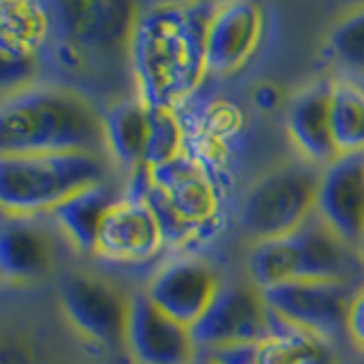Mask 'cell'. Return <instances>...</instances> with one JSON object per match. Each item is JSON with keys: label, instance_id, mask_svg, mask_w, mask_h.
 Listing matches in <instances>:
<instances>
[{"label": "cell", "instance_id": "obj_21", "mask_svg": "<svg viewBox=\"0 0 364 364\" xmlns=\"http://www.w3.org/2000/svg\"><path fill=\"white\" fill-rule=\"evenodd\" d=\"M259 364H337L328 339L289 326L259 344Z\"/></svg>", "mask_w": 364, "mask_h": 364}, {"label": "cell", "instance_id": "obj_10", "mask_svg": "<svg viewBox=\"0 0 364 364\" xmlns=\"http://www.w3.org/2000/svg\"><path fill=\"white\" fill-rule=\"evenodd\" d=\"M125 344L136 364H191L198 355L191 328L159 310L146 291L130 299Z\"/></svg>", "mask_w": 364, "mask_h": 364}, {"label": "cell", "instance_id": "obj_29", "mask_svg": "<svg viewBox=\"0 0 364 364\" xmlns=\"http://www.w3.org/2000/svg\"><path fill=\"white\" fill-rule=\"evenodd\" d=\"M191 364H219V362H216V360H212L210 355H205V353H198V355H196V360H193Z\"/></svg>", "mask_w": 364, "mask_h": 364}, {"label": "cell", "instance_id": "obj_24", "mask_svg": "<svg viewBox=\"0 0 364 364\" xmlns=\"http://www.w3.org/2000/svg\"><path fill=\"white\" fill-rule=\"evenodd\" d=\"M185 148V130L176 117V109L148 107V144L144 166L155 168L182 155Z\"/></svg>", "mask_w": 364, "mask_h": 364}, {"label": "cell", "instance_id": "obj_6", "mask_svg": "<svg viewBox=\"0 0 364 364\" xmlns=\"http://www.w3.org/2000/svg\"><path fill=\"white\" fill-rule=\"evenodd\" d=\"M364 284L341 280H289L262 291L264 303L284 321L321 339L346 333L348 310Z\"/></svg>", "mask_w": 364, "mask_h": 364}, {"label": "cell", "instance_id": "obj_12", "mask_svg": "<svg viewBox=\"0 0 364 364\" xmlns=\"http://www.w3.org/2000/svg\"><path fill=\"white\" fill-rule=\"evenodd\" d=\"M221 289V280L208 262L196 257L173 259L159 269L146 287V296L176 321L193 326Z\"/></svg>", "mask_w": 364, "mask_h": 364}, {"label": "cell", "instance_id": "obj_14", "mask_svg": "<svg viewBox=\"0 0 364 364\" xmlns=\"http://www.w3.org/2000/svg\"><path fill=\"white\" fill-rule=\"evenodd\" d=\"M296 257V280H341L364 284V259L355 246L310 216L289 235Z\"/></svg>", "mask_w": 364, "mask_h": 364}, {"label": "cell", "instance_id": "obj_31", "mask_svg": "<svg viewBox=\"0 0 364 364\" xmlns=\"http://www.w3.org/2000/svg\"><path fill=\"white\" fill-rule=\"evenodd\" d=\"M358 250H360V255H362V259H364V237H362V242H360Z\"/></svg>", "mask_w": 364, "mask_h": 364}, {"label": "cell", "instance_id": "obj_16", "mask_svg": "<svg viewBox=\"0 0 364 364\" xmlns=\"http://www.w3.org/2000/svg\"><path fill=\"white\" fill-rule=\"evenodd\" d=\"M41 216L0 212V278L28 282L50 273L55 239L41 223Z\"/></svg>", "mask_w": 364, "mask_h": 364}, {"label": "cell", "instance_id": "obj_30", "mask_svg": "<svg viewBox=\"0 0 364 364\" xmlns=\"http://www.w3.org/2000/svg\"><path fill=\"white\" fill-rule=\"evenodd\" d=\"M346 364H364V350H360L358 355H353Z\"/></svg>", "mask_w": 364, "mask_h": 364}, {"label": "cell", "instance_id": "obj_1", "mask_svg": "<svg viewBox=\"0 0 364 364\" xmlns=\"http://www.w3.org/2000/svg\"><path fill=\"white\" fill-rule=\"evenodd\" d=\"M219 0H159L144 7L130 41V75L148 107L176 109L208 73V28Z\"/></svg>", "mask_w": 364, "mask_h": 364}, {"label": "cell", "instance_id": "obj_27", "mask_svg": "<svg viewBox=\"0 0 364 364\" xmlns=\"http://www.w3.org/2000/svg\"><path fill=\"white\" fill-rule=\"evenodd\" d=\"M346 335L353 339V344H355L360 350H364V287L358 289L355 299L350 303Z\"/></svg>", "mask_w": 364, "mask_h": 364}, {"label": "cell", "instance_id": "obj_26", "mask_svg": "<svg viewBox=\"0 0 364 364\" xmlns=\"http://www.w3.org/2000/svg\"><path fill=\"white\" fill-rule=\"evenodd\" d=\"M259 344H232L198 353H205V355H210L219 364H259Z\"/></svg>", "mask_w": 364, "mask_h": 364}, {"label": "cell", "instance_id": "obj_13", "mask_svg": "<svg viewBox=\"0 0 364 364\" xmlns=\"http://www.w3.org/2000/svg\"><path fill=\"white\" fill-rule=\"evenodd\" d=\"M264 32L257 0H219L208 28V73L232 75L255 55Z\"/></svg>", "mask_w": 364, "mask_h": 364}, {"label": "cell", "instance_id": "obj_20", "mask_svg": "<svg viewBox=\"0 0 364 364\" xmlns=\"http://www.w3.org/2000/svg\"><path fill=\"white\" fill-rule=\"evenodd\" d=\"M330 125L339 155L364 153V85L355 80H333Z\"/></svg>", "mask_w": 364, "mask_h": 364}, {"label": "cell", "instance_id": "obj_28", "mask_svg": "<svg viewBox=\"0 0 364 364\" xmlns=\"http://www.w3.org/2000/svg\"><path fill=\"white\" fill-rule=\"evenodd\" d=\"M253 100H255V105L259 109L271 112V109H276V105L280 102V94H278V89L273 85H259L253 91Z\"/></svg>", "mask_w": 364, "mask_h": 364}, {"label": "cell", "instance_id": "obj_7", "mask_svg": "<svg viewBox=\"0 0 364 364\" xmlns=\"http://www.w3.org/2000/svg\"><path fill=\"white\" fill-rule=\"evenodd\" d=\"M198 350L232 344H259L271 337L269 305L255 284H221L219 294L191 326Z\"/></svg>", "mask_w": 364, "mask_h": 364}, {"label": "cell", "instance_id": "obj_11", "mask_svg": "<svg viewBox=\"0 0 364 364\" xmlns=\"http://www.w3.org/2000/svg\"><path fill=\"white\" fill-rule=\"evenodd\" d=\"M316 216L350 246L364 237V153L339 155L321 168Z\"/></svg>", "mask_w": 364, "mask_h": 364}, {"label": "cell", "instance_id": "obj_19", "mask_svg": "<svg viewBox=\"0 0 364 364\" xmlns=\"http://www.w3.org/2000/svg\"><path fill=\"white\" fill-rule=\"evenodd\" d=\"M53 18L46 0H0V46L23 55H41Z\"/></svg>", "mask_w": 364, "mask_h": 364}, {"label": "cell", "instance_id": "obj_2", "mask_svg": "<svg viewBox=\"0 0 364 364\" xmlns=\"http://www.w3.org/2000/svg\"><path fill=\"white\" fill-rule=\"evenodd\" d=\"M53 30L41 50L43 80L87 91L119 66L130 68L139 0H46Z\"/></svg>", "mask_w": 364, "mask_h": 364}, {"label": "cell", "instance_id": "obj_18", "mask_svg": "<svg viewBox=\"0 0 364 364\" xmlns=\"http://www.w3.org/2000/svg\"><path fill=\"white\" fill-rule=\"evenodd\" d=\"M119 198L121 193L114 189L112 182L102 180L57 205L50 216L75 248L85 250V253H94L100 223Z\"/></svg>", "mask_w": 364, "mask_h": 364}, {"label": "cell", "instance_id": "obj_25", "mask_svg": "<svg viewBox=\"0 0 364 364\" xmlns=\"http://www.w3.org/2000/svg\"><path fill=\"white\" fill-rule=\"evenodd\" d=\"M43 82L41 55H23L0 46V100Z\"/></svg>", "mask_w": 364, "mask_h": 364}, {"label": "cell", "instance_id": "obj_9", "mask_svg": "<svg viewBox=\"0 0 364 364\" xmlns=\"http://www.w3.org/2000/svg\"><path fill=\"white\" fill-rule=\"evenodd\" d=\"M164 242V230L151 205L123 193L100 223L94 255L114 264H141L153 259Z\"/></svg>", "mask_w": 364, "mask_h": 364}, {"label": "cell", "instance_id": "obj_23", "mask_svg": "<svg viewBox=\"0 0 364 364\" xmlns=\"http://www.w3.org/2000/svg\"><path fill=\"white\" fill-rule=\"evenodd\" d=\"M328 53L348 75L364 80V3L333 26L328 34Z\"/></svg>", "mask_w": 364, "mask_h": 364}, {"label": "cell", "instance_id": "obj_22", "mask_svg": "<svg viewBox=\"0 0 364 364\" xmlns=\"http://www.w3.org/2000/svg\"><path fill=\"white\" fill-rule=\"evenodd\" d=\"M246 267L250 284H255L259 291L296 280V257L289 235L255 242L248 250Z\"/></svg>", "mask_w": 364, "mask_h": 364}, {"label": "cell", "instance_id": "obj_3", "mask_svg": "<svg viewBox=\"0 0 364 364\" xmlns=\"http://www.w3.org/2000/svg\"><path fill=\"white\" fill-rule=\"evenodd\" d=\"M68 151L107 153L102 109L85 91L43 80L0 100V157Z\"/></svg>", "mask_w": 364, "mask_h": 364}, {"label": "cell", "instance_id": "obj_15", "mask_svg": "<svg viewBox=\"0 0 364 364\" xmlns=\"http://www.w3.org/2000/svg\"><path fill=\"white\" fill-rule=\"evenodd\" d=\"M330 96L333 82L316 80L291 96L287 105V132L301 159L318 168L339 157L330 125Z\"/></svg>", "mask_w": 364, "mask_h": 364}, {"label": "cell", "instance_id": "obj_4", "mask_svg": "<svg viewBox=\"0 0 364 364\" xmlns=\"http://www.w3.org/2000/svg\"><path fill=\"white\" fill-rule=\"evenodd\" d=\"M109 180V155L94 151L0 157V212L50 214L73 193Z\"/></svg>", "mask_w": 364, "mask_h": 364}, {"label": "cell", "instance_id": "obj_8", "mask_svg": "<svg viewBox=\"0 0 364 364\" xmlns=\"http://www.w3.org/2000/svg\"><path fill=\"white\" fill-rule=\"evenodd\" d=\"M62 307L80 333L105 346L125 344L130 299L98 276L80 273L62 289Z\"/></svg>", "mask_w": 364, "mask_h": 364}, {"label": "cell", "instance_id": "obj_17", "mask_svg": "<svg viewBox=\"0 0 364 364\" xmlns=\"http://www.w3.org/2000/svg\"><path fill=\"white\" fill-rule=\"evenodd\" d=\"M105 148L112 162L123 171H136L144 166L148 144V105L136 96L114 100L102 109Z\"/></svg>", "mask_w": 364, "mask_h": 364}, {"label": "cell", "instance_id": "obj_5", "mask_svg": "<svg viewBox=\"0 0 364 364\" xmlns=\"http://www.w3.org/2000/svg\"><path fill=\"white\" fill-rule=\"evenodd\" d=\"M321 168L299 159L267 171L253 182L239 210V225L253 242L291 235L316 214Z\"/></svg>", "mask_w": 364, "mask_h": 364}]
</instances>
